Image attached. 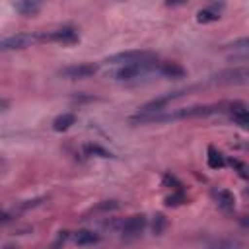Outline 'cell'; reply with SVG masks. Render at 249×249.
Returning <instances> with one entry per match:
<instances>
[{
	"instance_id": "25",
	"label": "cell",
	"mask_w": 249,
	"mask_h": 249,
	"mask_svg": "<svg viewBox=\"0 0 249 249\" xmlns=\"http://www.w3.org/2000/svg\"><path fill=\"white\" fill-rule=\"evenodd\" d=\"M10 107V101L8 99H0V111H4V109H8Z\"/></svg>"
},
{
	"instance_id": "11",
	"label": "cell",
	"mask_w": 249,
	"mask_h": 249,
	"mask_svg": "<svg viewBox=\"0 0 249 249\" xmlns=\"http://www.w3.org/2000/svg\"><path fill=\"white\" fill-rule=\"evenodd\" d=\"M158 70L165 78H185V74H187V70L181 64H177V62H160Z\"/></svg>"
},
{
	"instance_id": "20",
	"label": "cell",
	"mask_w": 249,
	"mask_h": 249,
	"mask_svg": "<svg viewBox=\"0 0 249 249\" xmlns=\"http://www.w3.org/2000/svg\"><path fill=\"white\" fill-rule=\"evenodd\" d=\"M212 249H239V241L237 239H218Z\"/></svg>"
},
{
	"instance_id": "21",
	"label": "cell",
	"mask_w": 249,
	"mask_h": 249,
	"mask_svg": "<svg viewBox=\"0 0 249 249\" xmlns=\"http://www.w3.org/2000/svg\"><path fill=\"white\" fill-rule=\"evenodd\" d=\"M165 224H167L165 216H163V214H156V220H154V233H156V235H160V233L163 231Z\"/></svg>"
},
{
	"instance_id": "1",
	"label": "cell",
	"mask_w": 249,
	"mask_h": 249,
	"mask_svg": "<svg viewBox=\"0 0 249 249\" xmlns=\"http://www.w3.org/2000/svg\"><path fill=\"white\" fill-rule=\"evenodd\" d=\"M78 31L72 25H62L51 31H37V43H62V45H74L78 43Z\"/></svg>"
},
{
	"instance_id": "13",
	"label": "cell",
	"mask_w": 249,
	"mask_h": 249,
	"mask_svg": "<svg viewBox=\"0 0 249 249\" xmlns=\"http://www.w3.org/2000/svg\"><path fill=\"white\" fill-rule=\"evenodd\" d=\"M14 10L21 16H35L41 10V4L33 0H21V2H14Z\"/></svg>"
},
{
	"instance_id": "22",
	"label": "cell",
	"mask_w": 249,
	"mask_h": 249,
	"mask_svg": "<svg viewBox=\"0 0 249 249\" xmlns=\"http://www.w3.org/2000/svg\"><path fill=\"white\" fill-rule=\"evenodd\" d=\"M230 163H231V165H233V167L237 169V173H239V175H241L243 179L247 177V167H245V163H241L239 160H230Z\"/></svg>"
},
{
	"instance_id": "12",
	"label": "cell",
	"mask_w": 249,
	"mask_h": 249,
	"mask_svg": "<svg viewBox=\"0 0 249 249\" xmlns=\"http://www.w3.org/2000/svg\"><path fill=\"white\" fill-rule=\"evenodd\" d=\"M74 243L80 247H88V245H95L99 243V235L91 230H78L74 233Z\"/></svg>"
},
{
	"instance_id": "10",
	"label": "cell",
	"mask_w": 249,
	"mask_h": 249,
	"mask_svg": "<svg viewBox=\"0 0 249 249\" xmlns=\"http://www.w3.org/2000/svg\"><path fill=\"white\" fill-rule=\"evenodd\" d=\"M230 117H231L239 126L245 128V126L249 124V109H247V105L241 103V101L230 103Z\"/></svg>"
},
{
	"instance_id": "7",
	"label": "cell",
	"mask_w": 249,
	"mask_h": 249,
	"mask_svg": "<svg viewBox=\"0 0 249 249\" xmlns=\"http://www.w3.org/2000/svg\"><path fill=\"white\" fill-rule=\"evenodd\" d=\"M152 66H156V62L154 64H150V62H144V64H126V66H121L115 72V76H117V80H132V78H138L142 72H146Z\"/></svg>"
},
{
	"instance_id": "23",
	"label": "cell",
	"mask_w": 249,
	"mask_h": 249,
	"mask_svg": "<svg viewBox=\"0 0 249 249\" xmlns=\"http://www.w3.org/2000/svg\"><path fill=\"white\" fill-rule=\"evenodd\" d=\"M117 208H119L117 200H103L101 204H97L95 210H117Z\"/></svg>"
},
{
	"instance_id": "14",
	"label": "cell",
	"mask_w": 249,
	"mask_h": 249,
	"mask_svg": "<svg viewBox=\"0 0 249 249\" xmlns=\"http://www.w3.org/2000/svg\"><path fill=\"white\" fill-rule=\"evenodd\" d=\"M74 123H76V115H74V113H62V115H58V117L53 121V128H54L56 132H64V130H68Z\"/></svg>"
},
{
	"instance_id": "15",
	"label": "cell",
	"mask_w": 249,
	"mask_h": 249,
	"mask_svg": "<svg viewBox=\"0 0 249 249\" xmlns=\"http://www.w3.org/2000/svg\"><path fill=\"white\" fill-rule=\"evenodd\" d=\"M216 198H218V204L224 208V210H233L235 208V196H233V193L231 191H228V189H220L218 193H216Z\"/></svg>"
},
{
	"instance_id": "24",
	"label": "cell",
	"mask_w": 249,
	"mask_h": 249,
	"mask_svg": "<svg viewBox=\"0 0 249 249\" xmlns=\"http://www.w3.org/2000/svg\"><path fill=\"white\" fill-rule=\"evenodd\" d=\"M68 235H70L68 231H60V233H58V237H56V241L53 243V249H58L60 245H64V241L68 239Z\"/></svg>"
},
{
	"instance_id": "8",
	"label": "cell",
	"mask_w": 249,
	"mask_h": 249,
	"mask_svg": "<svg viewBox=\"0 0 249 249\" xmlns=\"http://www.w3.org/2000/svg\"><path fill=\"white\" fill-rule=\"evenodd\" d=\"M146 216L144 214H134V216H130V218H126L124 222H123V228H121V231L124 233V235H138V233H142V230L146 228Z\"/></svg>"
},
{
	"instance_id": "17",
	"label": "cell",
	"mask_w": 249,
	"mask_h": 249,
	"mask_svg": "<svg viewBox=\"0 0 249 249\" xmlns=\"http://www.w3.org/2000/svg\"><path fill=\"white\" fill-rule=\"evenodd\" d=\"M161 183H163V187H169L173 191H183V183L175 175H171V173H165L163 179H161Z\"/></svg>"
},
{
	"instance_id": "2",
	"label": "cell",
	"mask_w": 249,
	"mask_h": 249,
	"mask_svg": "<svg viewBox=\"0 0 249 249\" xmlns=\"http://www.w3.org/2000/svg\"><path fill=\"white\" fill-rule=\"evenodd\" d=\"M158 60V56L150 51H124V53H117L111 54L105 62L107 64H119V66H126V64H144L150 62L154 64Z\"/></svg>"
},
{
	"instance_id": "3",
	"label": "cell",
	"mask_w": 249,
	"mask_h": 249,
	"mask_svg": "<svg viewBox=\"0 0 249 249\" xmlns=\"http://www.w3.org/2000/svg\"><path fill=\"white\" fill-rule=\"evenodd\" d=\"M33 43H37V33H18V35H12V37H6L0 41V53L27 49Z\"/></svg>"
},
{
	"instance_id": "4",
	"label": "cell",
	"mask_w": 249,
	"mask_h": 249,
	"mask_svg": "<svg viewBox=\"0 0 249 249\" xmlns=\"http://www.w3.org/2000/svg\"><path fill=\"white\" fill-rule=\"evenodd\" d=\"M97 72V64L93 62H80V64H72V66H66L60 70V76L62 78H68V80H84V78H89Z\"/></svg>"
},
{
	"instance_id": "18",
	"label": "cell",
	"mask_w": 249,
	"mask_h": 249,
	"mask_svg": "<svg viewBox=\"0 0 249 249\" xmlns=\"http://www.w3.org/2000/svg\"><path fill=\"white\" fill-rule=\"evenodd\" d=\"M86 154H89V156H99V158H111V152H107V150L101 148L99 144H88V146H86Z\"/></svg>"
},
{
	"instance_id": "6",
	"label": "cell",
	"mask_w": 249,
	"mask_h": 249,
	"mask_svg": "<svg viewBox=\"0 0 249 249\" xmlns=\"http://www.w3.org/2000/svg\"><path fill=\"white\" fill-rule=\"evenodd\" d=\"M183 95L181 91H175V93H167V95H161V97H156V99H150L148 103H144L140 107V113H161L175 97Z\"/></svg>"
},
{
	"instance_id": "19",
	"label": "cell",
	"mask_w": 249,
	"mask_h": 249,
	"mask_svg": "<svg viewBox=\"0 0 249 249\" xmlns=\"http://www.w3.org/2000/svg\"><path fill=\"white\" fill-rule=\"evenodd\" d=\"M185 202V193L183 191H173L167 198H165V204L167 206H179V204H183Z\"/></svg>"
},
{
	"instance_id": "9",
	"label": "cell",
	"mask_w": 249,
	"mask_h": 249,
	"mask_svg": "<svg viewBox=\"0 0 249 249\" xmlns=\"http://www.w3.org/2000/svg\"><path fill=\"white\" fill-rule=\"evenodd\" d=\"M222 10H224V4H222V2H220V4H218V2H216V4H210V6H206V8H202V10L196 12V21H198V23H212V21H218Z\"/></svg>"
},
{
	"instance_id": "26",
	"label": "cell",
	"mask_w": 249,
	"mask_h": 249,
	"mask_svg": "<svg viewBox=\"0 0 249 249\" xmlns=\"http://www.w3.org/2000/svg\"><path fill=\"white\" fill-rule=\"evenodd\" d=\"M4 249H18V247H14V245H6Z\"/></svg>"
},
{
	"instance_id": "5",
	"label": "cell",
	"mask_w": 249,
	"mask_h": 249,
	"mask_svg": "<svg viewBox=\"0 0 249 249\" xmlns=\"http://www.w3.org/2000/svg\"><path fill=\"white\" fill-rule=\"evenodd\" d=\"M249 78V72L245 66L239 68H230V70H222L220 74L214 76L216 84H245Z\"/></svg>"
},
{
	"instance_id": "27",
	"label": "cell",
	"mask_w": 249,
	"mask_h": 249,
	"mask_svg": "<svg viewBox=\"0 0 249 249\" xmlns=\"http://www.w3.org/2000/svg\"><path fill=\"white\" fill-rule=\"evenodd\" d=\"M0 214H2V208H0Z\"/></svg>"
},
{
	"instance_id": "16",
	"label": "cell",
	"mask_w": 249,
	"mask_h": 249,
	"mask_svg": "<svg viewBox=\"0 0 249 249\" xmlns=\"http://www.w3.org/2000/svg\"><path fill=\"white\" fill-rule=\"evenodd\" d=\"M206 161H208V167H210V169H220V167H224V163H226V160H224L222 152H218L214 146H208Z\"/></svg>"
}]
</instances>
